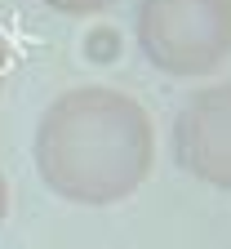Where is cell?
Listing matches in <instances>:
<instances>
[{
    "label": "cell",
    "instance_id": "1",
    "mask_svg": "<svg viewBox=\"0 0 231 249\" xmlns=\"http://www.w3.org/2000/svg\"><path fill=\"white\" fill-rule=\"evenodd\" d=\"M36 174L58 200L116 205L147 182L156 160V129L134 93L111 85H76L40 111Z\"/></svg>",
    "mask_w": 231,
    "mask_h": 249
},
{
    "label": "cell",
    "instance_id": "4",
    "mask_svg": "<svg viewBox=\"0 0 231 249\" xmlns=\"http://www.w3.org/2000/svg\"><path fill=\"white\" fill-rule=\"evenodd\" d=\"M45 5H49L53 14H67V18H89V14L111 9L116 0H45Z\"/></svg>",
    "mask_w": 231,
    "mask_h": 249
},
{
    "label": "cell",
    "instance_id": "5",
    "mask_svg": "<svg viewBox=\"0 0 231 249\" xmlns=\"http://www.w3.org/2000/svg\"><path fill=\"white\" fill-rule=\"evenodd\" d=\"M5 213H9V182L0 174V223H5Z\"/></svg>",
    "mask_w": 231,
    "mask_h": 249
},
{
    "label": "cell",
    "instance_id": "3",
    "mask_svg": "<svg viewBox=\"0 0 231 249\" xmlns=\"http://www.w3.org/2000/svg\"><path fill=\"white\" fill-rule=\"evenodd\" d=\"M174 160L218 192H231V80L205 85L178 107Z\"/></svg>",
    "mask_w": 231,
    "mask_h": 249
},
{
    "label": "cell",
    "instance_id": "6",
    "mask_svg": "<svg viewBox=\"0 0 231 249\" xmlns=\"http://www.w3.org/2000/svg\"><path fill=\"white\" fill-rule=\"evenodd\" d=\"M5 76H9V53H5V40H0V89H5Z\"/></svg>",
    "mask_w": 231,
    "mask_h": 249
},
{
    "label": "cell",
    "instance_id": "2",
    "mask_svg": "<svg viewBox=\"0 0 231 249\" xmlns=\"http://www.w3.org/2000/svg\"><path fill=\"white\" fill-rule=\"evenodd\" d=\"M134 36L156 71L209 76L231 58V0H138Z\"/></svg>",
    "mask_w": 231,
    "mask_h": 249
}]
</instances>
